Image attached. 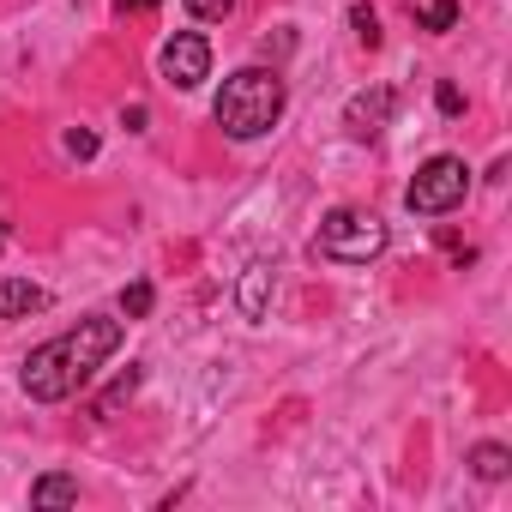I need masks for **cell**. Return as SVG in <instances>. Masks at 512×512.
<instances>
[{
  "instance_id": "6da1fadb",
  "label": "cell",
  "mask_w": 512,
  "mask_h": 512,
  "mask_svg": "<svg viewBox=\"0 0 512 512\" xmlns=\"http://www.w3.org/2000/svg\"><path fill=\"white\" fill-rule=\"evenodd\" d=\"M115 350H121V320L91 314V320H79L73 332L37 344V350L25 356V374H19V380H25V392H31L37 404H61V398H73Z\"/></svg>"
},
{
  "instance_id": "7a4b0ae2",
  "label": "cell",
  "mask_w": 512,
  "mask_h": 512,
  "mask_svg": "<svg viewBox=\"0 0 512 512\" xmlns=\"http://www.w3.org/2000/svg\"><path fill=\"white\" fill-rule=\"evenodd\" d=\"M284 103H290V91H284L278 67H241V73L223 79L211 115H217V127H223L229 139H260V133L278 127Z\"/></svg>"
},
{
  "instance_id": "3957f363",
  "label": "cell",
  "mask_w": 512,
  "mask_h": 512,
  "mask_svg": "<svg viewBox=\"0 0 512 512\" xmlns=\"http://www.w3.org/2000/svg\"><path fill=\"white\" fill-rule=\"evenodd\" d=\"M386 241H392V229H386L374 211H356V205L326 211V217H320V235H314V247L326 253V260H338V266H368V260H380Z\"/></svg>"
},
{
  "instance_id": "277c9868",
  "label": "cell",
  "mask_w": 512,
  "mask_h": 512,
  "mask_svg": "<svg viewBox=\"0 0 512 512\" xmlns=\"http://www.w3.org/2000/svg\"><path fill=\"white\" fill-rule=\"evenodd\" d=\"M464 193H470L464 157H428V163L416 169V181L404 187V205H410L416 217H446V211L464 205Z\"/></svg>"
},
{
  "instance_id": "5b68a950",
  "label": "cell",
  "mask_w": 512,
  "mask_h": 512,
  "mask_svg": "<svg viewBox=\"0 0 512 512\" xmlns=\"http://www.w3.org/2000/svg\"><path fill=\"white\" fill-rule=\"evenodd\" d=\"M157 67H163V79H169L175 91H193V85L211 79V43H205L199 31H175V37L163 43Z\"/></svg>"
},
{
  "instance_id": "8992f818",
  "label": "cell",
  "mask_w": 512,
  "mask_h": 512,
  "mask_svg": "<svg viewBox=\"0 0 512 512\" xmlns=\"http://www.w3.org/2000/svg\"><path fill=\"white\" fill-rule=\"evenodd\" d=\"M392 109H398V97H392L386 85H374V91L350 97V109H344V127H350V139H380V133L392 127Z\"/></svg>"
},
{
  "instance_id": "52a82bcc",
  "label": "cell",
  "mask_w": 512,
  "mask_h": 512,
  "mask_svg": "<svg viewBox=\"0 0 512 512\" xmlns=\"http://www.w3.org/2000/svg\"><path fill=\"white\" fill-rule=\"evenodd\" d=\"M49 308V290L31 278H0V320H31Z\"/></svg>"
},
{
  "instance_id": "ba28073f",
  "label": "cell",
  "mask_w": 512,
  "mask_h": 512,
  "mask_svg": "<svg viewBox=\"0 0 512 512\" xmlns=\"http://www.w3.org/2000/svg\"><path fill=\"white\" fill-rule=\"evenodd\" d=\"M266 302H272V266L253 260L247 278H241V314H247V320H266Z\"/></svg>"
},
{
  "instance_id": "9c48e42d",
  "label": "cell",
  "mask_w": 512,
  "mask_h": 512,
  "mask_svg": "<svg viewBox=\"0 0 512 512\" xmlns=\"http://www.w3.org/2000/svg\"><path fill=\"white\" fill-rule=\"evenodd\" d=\"M470 470H476V476H482V482H500V476H506V470H512V452H506V446H500V440H482V446H476V452H470Z\"/></svg>"
},
{
  "instance_id": "30bf717a",
  "label": "cell",
  "mask_w": 512,
  "mask_h": 512,
  "mask_svg": "<svg viewBox=\"0 0 512 512\" xmlns=\"http://www.w3.org/2000/svg\"><path fill=\"white\" fill-rule=\"evenodd\" d=\"M79 500V476H43L31 488V506H73Z\"/></svg>"
},
{
  "instance_id": "8fae6325",
  "label": "cell",
  "mask_w": 512,
  "mask_h": 512,
  "mask_svg": "<svg viewBox=\"0 0 512 512\" xmlns=\"http://www.w3.org/2000/svg\"><path fill=\"white\" fill-rule=\"evenodd\" d=\"M416 25H422V31H452V25H458V0H422V7H416Z\"/></svg>"
},
{
  "instance_id": "7c38bea8",
  "label": "cell",
  "mask_w": 512,
  "mask_h": 512,
  "mask_svg": "<svg viewBox=\"0 0 512 512\" xmlns=\"http://www.w3.org/2000/svg\"><path fill=\"white\" fill-rule=\"evenodd\" d=\"M350 25H356V43L362 49H380V13L368 7V0H356V7H350Z\"/></svg>"
},
{
  "instance_id": "4fadbf2b",
  "label": "cell",
  "mask_w": 512,
  "mask_h": 512,
  "mask_svg": "<svg viewBox=\"0 0 512 512\" xmlns=\"http://www.w3.org/2000/svg\"><path fill=\"white\" fill-rule=\"evenodd\" d=\"M133 392H139V368H127V374H121V380H115V386H109V392L97 398V416H115V410H121V404H127Z\"/></svg>"
},
{
  "instance_id": "5bb4252c",
  "label": "cell",
  "mask_w": 512,
  "mask_h": 512,
  "mask_svg": "<svg viewBox=\"0 0 512 512\" xmlns=\"http://www.w3.org/2000/svg\"><path fill=\"white\" fill-rule=\"evenodd\" d=\"M121 314H127V320H145V314H151V284H127V290H121Z\"/></svg>"
},
{
  "instance_id": "9a60e30c",
  "label": "cell",
  "mask_w": 512,
  "mask_h": 512,
  "mask_svg": "<svg viewBox=\"0 0 512 512\" xmlns=\"http://www.w3.org/2000/svg\"><path fill=\"white\" fill-rule=\"evenodd\" d=\"M229 7H235V0H187L193 19H229Z\"/></svg>"
},
{
  "instance_id": "2e32d148",
  "label": "cell",
  "mask_w": 512,
  "mask_h": 512,
  "mask_svg": "<svg viewBox=\"0 0 512 512\" xmlns=\"http://www.w3.org/2000/svg\"><path fill=\"white\" fill-rule=\"evenodd\" d=\"M67 151H73V157H97V133L73 127V133H67Z\"/></svg>"
},
{
  "instance_id": "e0dca14e",
  "label": "cell",
  "mask_w": 512,
  "mask_h": 512,
  "mask_svg": "<svg viewBox=\"0 0 512 512\" xmlns=\"http://www.w3.org/2000/svg\"><path fill=\"white\" fill-rule=\"evenodd\" d=\"M434 103H440V115H464V97H458V85H440V91H434Z\"/></svg>"
},
{
  "instance_id": "ac0fdd59",
  "label": "cell",
  "mask_w": 512,
  "mask_h": 512,
  "mask_svg": "<svg viewBox=\"0 0 512 512\" xmlns=\"http://www.w3.org/2000/svg\"><path fill=\"white\" fill-rule=\"evenodd\" d=\"M115 7H127V13H145V7H157V0H115Z\"/></svg>"
},
{
  "instance_id": "d6986e66",
  "label": "cell",
  "mask_w": 512,
  "mask_h": 512,
  "mask_svg": "<svg viewBox=\"0 0 512 512\" xmlns=\"http://www.w3.org/2000/svg\"><path fill=\"white\" fill-rule=\"evenodd\" d=\"M0 247H7V229H0Z\"/></svg>"
}]
</instances>
